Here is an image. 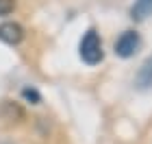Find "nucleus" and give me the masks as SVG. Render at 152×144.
<instances>
[{
    "label": "nucleus",
    "instance_id": "f257e3e1",
    "mask_svg": "<svg viewBox=\"0 0 152 144\" xmlns=\"http://www.w3.org/2000/svg\"><path fill=\"white\" fill-rule=\"evenodd\" d=\"M78 50H80V59L85 61V64H89V66H96L98 61H102V57H104L100 35H98L94 29H89V31L85 33V37L80 39Z\"/></svg>",
    "mask_w": 152,
    "mask_h": 144
},
{
    "label": "nucleus",
    "instance_id": "f03ea898",
    "mask_svg": "<svg viewBox=\"0 0 152 144\" xmlns=\"http://www.w3.org/2000/svg\"><path fill=\"white\" fill-rule=\"evenodd\" d=\"M139 44H141L139 33H135V31H124L122 35L117 37V42H115V55H120L122 59H128V57H133V55L137 52Z\"/></svg>",
    "mask_w": 152,
    "mask_h": 144
},
{
    "label": "nucleus",
    "instance_id": "7ed1b4c3",
    "mask_svg": "<svg viewBox=\"0 0 152 144\" xmlns=\"http://www.w3.org/2000/svg\"><path fill=\"white\" fill-rule=\"evenodd\" d=\"M0 39H2L4 44L15 46L24 39V29L18 22H2L0 24Z\"/></svg>",
    "mask_w": 152,
    "mask_h": 144
},
{
    "label": "nucleus",
    "instance_id": "20e7f679",
    "mask_svg": "<svg viewBox=\"0 0 152 144\" xmlns=\"http://www.w3.org/2000/svg\"><path fill=\"white\" fill-rule=\"evenodd\" d=\"M135 85L139 87V90H148V87H152V55L141 64L139 72H137V77H135Z\"/></svg>",
    "mask_w": 152,
    "mask_h": 144
},
{
    "label": "nucleus",
    "instance_id": "39448f33",
    "mask_svg": "<svg viewBox=\"0 0 152 144\" xmlns=\"http://www.w3.org/2000/svg\"><path fill=\"white\" fill-rule=\"evenodd\" d=\"M130 16L135 20H143L152 16V0H135L133 9H130Z\"/></svg>",
    "mask_w": 152,
    "mask_h": 144
},
{
    "label": "nucleus",
    "instance_id": "423d86ee",
    "mask_svg": "<svg viewBox=\"0 0 152 144\" xmlns=\"http://www.w3.org/2000/svg\"><path fill=\"white\" fill-rule=\"evenodd\" d=\"M0 116H2L4 120H13V118H22L24 112L20 109L15 103H11V100H4L2 105H0Z\"/></svg>",
    "mask_w": 152,
    "mask_h": 144
},
{
    "label": "nucleus",
    "instance_id": "0eeeda50",
    "mask_svg": "<svg viewBox=\"0 0 152 144\" xmlns=\"http://www.w3.org/2000/svg\"><path fill=\"white\" fill-rule=\"evenodd\" d=\"M22 96L31 103V105H37V103H41V96H39V92L35 90V87H24V90H22Z\"/></svg>",
    "mask_w": 152,
    "mask_h": 144
},
{
    "label": "nucleus",
    "instance_id": "6e6552de",
    "mask_svg": "<svg viewBox=\"0 0 152 144\" xmlns=\"http://www.w3.org/2000/svg\"><path fill=\"white\" fill-rule=\"evenodd\" d=\"M15 7V0H0V16H9Z\"/></svg>",
    "mask_w": 152,
    "mask_h": 144
},
{
    "label": "nucleus",
    "instance_id": "1a4fd4ad",
    "mask_svg": "<svg viewBox=\"0 0 152 144\" xmlns=\"http://www.w3.org/2000/svg\"><path fill=\"white\" fill-rule=\"evenodd\" d=\"M0 144H9V142H0Z\"/></svg>",
    "mask_w": 152,
    "mask_h": 144
}]
</instances>
